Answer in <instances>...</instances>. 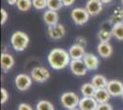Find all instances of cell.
Wrapping results in <instances>:
<instances>
[{
    "mask_svg": "<svg viewBox=\"0 0 123 110\" xmlns=\"http://www.w3.org/2000/svg\"><path fill=\"white\" fill-rule=\"evenodd\" d=\"M47 60L51 68L59 71L66 68L70 64L72 59L67 51L61 48H55L49 52Z\"/></svg>",
    "mask_w": 123,
    "mask_h": 110,
    "instance_id": "6da1fadb",
    "label": "cell"
},
{
    "mask_svg": "<svg viewBox=\"0 0 123 110\" xmlns=\"http://www.w3.org/2000/svg\"><path fill=\"white\" fill-rule=\"evenodd\" d=\"M10 43L16 52H23L30 44V37L25 32L18 30L11 35Z\"/></svg>",
    "mask_w": 123,
    "mask_h": 110,
    "instance_id": "7a4b0ae2",
    "label": "cell"
},
{
    "mask_svg": "<svg viewBox=\"0 0 123 110\" xmlns=\"http://www.w3.org/2000/svg\"><path fill=\"white\" fill-rule=\"evenodd\" d=\"M90 17L91 16L86 9L83 7H75L71 11V18L73 22L77 26H83L86 24Z\"/></svg>",
    "mask_w": 123,
    "mask_h": 110,
    "instance_id": "3957f363",
    "label": "cell"
},
{
    "mask_svg": "<svg viewBox=\"0 0 123 110\" xmlns=\"http://www.w3.org/2000/svg\"><path fill=\"white\" fill-rule=\"evenodd\" d=\"M62 105L66 109H72L74 107H77L79 105L80 98L77 94L74 92H65L61 95L60 98Z\"/></svg>",
    "mask_w": 123,
    "mask_h": 110,
    "instance_id": "277c9868",
    "label": "cell"
},
{
    "mask_svg": "<svg viewBox=\"0 0 123 110\" xmlns=\"http://www.w3.org/2000/svg\"><path fill=\"white\" fill-rule=\"evenodd\" d=\"M31 76L34 82L42 84V83H45L46 81H48L50 79L51 73L44 66H36L31 70Z\"/></svg>",
    "mask_w": 123,
    "mask_h": 110,
    "instance_id": "5b68a950",
    "label": "cell"
},
{
    "mask_svg": "<svg viewBox=\"0 0 123 110\" xmlns=\"http://www.w3.org/2000/svg\"><path fill=\"white\" fill-rule=\"evenodd\" d=\"M32 78L31 75L27 73H19L16 76L15 78V85L17 89L21 92L28 91L32 85Z\"/></svg>",
    "mask_w": 123,
    "mask_h": 110,
    "instance_id": "8992f818",
    "label": "cell"
},
{
    "mask_svg": "<svg viewBox=\"0 0 123 110\" xmlns=\"http://www.w3.org/2000/svg\"><path fill=\"white\" fill-rule=\"evenodd\" d=\"M69 67L70 71L75 76H84L88 71L83 60H71Z\"/></svg>",
    "mask_w": 123,
    "mask_h": 110,
    "instance_id": "52a82bcc",
    "label": "cell"
},
{
    "mask_svg": "<svg viewBox=\"0 0 123 110\" xmlns=\"http://www.w3.org/2000/svg\"><path fill=\"white\" fill-rule=\"evenodd\" d=\"M107 90L112 97L121 96L123 94V83L119 80H110L107 85Z\"/></svg>",
    "mask_w": 123,
    "mask_h": 110,
    "instance_id": "ba28073f",
    "label": "cell"
},
{
    "mask_svg": "<svg viewBox=\"0 0 123 110\" xmlns=\"http://www.w3.org/2000/svg\"><path fill=\"white\" fill-rule=\"evenodd\" d=\"M48 35L51 40H61L65 35V28L61 23L48 27Z\"/></svg>",
    "mask_w": 123,
    "mask_h": 110,
    "instance_id": "9c48e42d",
    "label": "cell"
},
{
    "mask_svg": "<svg viewBox=\"0 0 123 110\" xmlns=\"http://www.w3.org/2000/svg\"><path fill=\"white\" fill-rule=\"evenodd\" d=\"M103 5L101 0H87L85 8L91 17H96L102 12Z\"/></svg>",
    "mask_w": 123,
    "mask_h": 110,
    "instance_id": "30bf717a",
    "label": "cell"
},
{
    "mask_svg": "<svg viewBox=\"0 0 123 110\" xmlns=\"http://www.w3.org/2000/svg\"><path fill=\"white\" fill-rule=\"evenodd\" d=\"M0 61H1V68L4 73L9 72L15 65V59L13 55H11L8 52H2Z\"/></svg>",
    "mask_w": 123,
    "mask_h": 110,
    "instance_id": "8fae6325",
    "label": "cell"
},
{
    "mask_svg": "<svg viewBox=\"0 0 123 110\" xmlns=\"http://www.w3.org/2000/svg\"><path fill=\"white\" fill-rule=\"evenodd\" d=\"M98 103L94 97H85L80 98L78 108L80 110H97Z\"/></svg>",
    "mask_w": 123,
    "mask_h": 110,
    "instance_id": "7c38bea8",
    "label": "cell"
},
{
    "mask_svg": "<svg viewBox=\"0 0 123 110\" xmlns=\"http://www.w3.org/2000/svg\"><path fill=\"white\" fill-rule=\"evenodd\" d=\"M83 61L86 64V68L90 71H95L99 66V59L93 53H86L83 58Z\"/></svg>",
    "mask_w": 123,
    "mask_h": 110,
    "instance_id": "4fadbf2b",
    "label": "cell"
},
{
    "mask_svg": "<svg viewBox=\"0 0 123 110\" xmlns=\"http://www.w3.org/2000/svg\"><path fill=\"white\" fill-rule=\"evenodd\" d=\"M98 55L104 59L109 58L113 53V48L109 42H99L97 48Z\"/></svg>",
    "mask_w": 123,
    "mask_h": 110,
    "instance_id": "5bb4252c",
    "label": "cell"
},
{
    "mask_svg": "<svg viewBox=\"0 0 123 110\" xmlns=\"http://www.w3.org/2000/svg\"><path fill=\"white\" fill-rule=\"evenodd\" d=\"M69 55L72 60H83L84 56L86 55V50L85 48L78 45V44H74L69 48Z\"/></svg>",
    "mask_w": 123,
    "mask_h": 110,
    "instance_id": "9a60e30c",
    "label": "cell"
},
{
    "mask_svg": "<svg viewBox=\"0 0 123 110\" xmlns=\"http://www.w3.org/2000/svg\"><path fill=\"white\" fill-rule=\"evenodd\" d=\"M43 21L47 26H52L55 25L57 23H59V15L57 13V11L50 10L48 9L43 13Z\"/></svg>",
    "mask_w": 123,
    "mask_h": 110,
    "instance_id": "2e32d148",
    "label": "cell"
},
{
    "mask_svg": "<svg viewBox=\"0 0 123 110\" xmlns=\"http://www.w3.org/2000/svg\"><path fill=\"white\" fill-rule=\"evenodd\" d=\"M111 95L108 93L107 88H101V89H97L96 94L94 95V98L98 104H103V103H108Z\"/></svg>",
    "mask_w": 123,
    "mask_h": 110,
    "instance_id": "e0dca14e",
    "label": "cell"
},
{
    "mask_svg": "<svg viewBox=\"0 0 123 110\" xmlns=\"http://www.w3.org/2000/svg\"><path fill=\"white\" fill-rule=\"evenodd\" d=\"M91 83L94 84V86L97 89H101V88H106L107 87L108 81L102 74H96V75L93 76Z\"/></svg>",
    "mask_w": 123,
    "mask_h": 110,
    "instance_id": "ac0fdd59",
    "label": "cell"
},
{
    "mask_svg": "<svg viewBox=\"0 0 123 110\" xmlns=\"http://www.w3.org/2000/svg\"><path fill=\"white\" fill-rule=\"evenodd\" d=\"M80 91H81V94H83V96H85V97H94L97 88L90 82V83H86V84H83L80 88Z\"/></svg>",
    "mask_w": 123,
    "mask_h": 110,
    "instance_id": "d6986e66",
    "label": "cell"
},
{
    "mask_svg": "<svg viewBox=\"0 0 123 110\" xmlns=\"http://www.w3.org/2000/svg\"><path fill=\"white\" fill-rule=\"evenodd\" d=\"M109 23L111 25H116L118 23H123V9L121 8H116L112 12L109 17Z\"/></svg>",
    "mask_w": 123,
    "mask_h": 110,
    "instance_id": "ffe728a7",
    "label": "cell"
},
{
    "mask_svg": "<svg viewBox=\"0 0 123 110\" xmlns=\"http://www.w3.org/2000/svg\"><path fill=\"white\" fill-rule=\"evenodd\" d=\"M112 37L111 29H108L102 28L98 33V39L99 40V42H109Z\"/></svg>",
    "mask_w": 123,
    "mask_h": 110,
    "instance_id": "44dd1931",
    "label": "cell"
},
{
    "mask_svg": "<svg viewBox=\"0 0 123 110\" xmlns=\"http://www.w3.org/2000/svg\"><path fill=\"white\" fill-rule=\"evenodd\" d=\"M111 32L113 38H115L118 41H123V23L113 25L111 28Z\"/></svg>",
    "mask_w": 123,
    "mask_h": 110,
    "instance_id": "7402d4cb",
    "label": "cell"
},
{
    "mask_svg": "<svg viewBox=\"0 0 123 110\" xmlns=\"http://www.w3.org/2000/svg\"><path fill=\"white\" fill-rule=\"evenodd\" d=\"M16 5L19 11L27 12L30 10L32 6V0H18Z\"/></svg>",
    "mask_w": 123,
    "mask_h": 110,
    "instance_id": "603a6c76",
    "label": "cell"
},
{
    "mask_svg": "<svg viewBox=\"0 0 123 110\" xmlns=\"http://www.w3.org/2000/svg\"><path fill=\"white\" fill-rule=\"evenodd\" d=\"M36 110H55V108L49 100H40L36 105Z\"/></svg>",
    "mask_w": 123,
    "mask_h": 110,
    "instance_id": "cb8c5ba5",
    "label": "cell"
},
{
    "mask_svg": "<svg viewBox=\"0 0 123 110\" xmlns=\"http://www.w3.org/2000/svg\"><path fill=\"white\" fill-rule=\"evenodd\" d=\"M63 6L61 0H47V8L50 10L58 11Z\"/></svg>",
    "mask_w": 123,
    "mask_h": 110,
    "instance_id": "d4e9b609",
    "label": "cell"
},
{
    "mask_svg": "<svg viewBox=\"0 0 123 110\" xmlns=\"http://www.w3.org/2000/svg\"><path fill=\"white\" fill-rule=\"evenodd\" d=\"M32 6L36 10H43L47 7V0H32Z\"/></svg>",
    "mask_w": 123,
    "mask_h": 110,
    "instance_id": "484cf974",
    "label": "cell"
},
{
    "mask_svg": "<svg viewBox=\"0 0 123 110\" xmlns=\"http://www.w3.org/2000/svg\"><path fill=\"white\" fill-rule=\"evenodd\" d=\"M0 93H1V104H5L9 98V94L6 88H1Z\"/></svg>",
    "mask_w": 123,
    "mask_h": 110,
    "instance_id": "4316f807",
    "label": "cell"
},
{
    "mask_svg": "<svg viewBox=\"0 0 123 110\" xmlns=\"http://www.w3.org/2000/svg\"><path fill=\"white\" fill-rule=\"evenodd\" d=\"M0 13H1V25H5L8 19V13L5 8H1Z\"/></svg>",
    "mask_w": 123,
    "mask_h": 110,
    "instance_id": "83f0119b",
    "label": "cell"
},
{
    "mask_svg": "<svg viewBox=\"0 0 123 110\" xmlns=\"http://www.w3.org/2000/svg\"><path fill=\"white\" fill-rule=\"evenodd\" d=\"M75 44H78V45H80L82 47L86 48V39L83 36L77 37L75 39Z\"/></svg>",
    "mask_w": 123,
    "mask_h": 110,
    "instance_id": "f1b7e54d",
    "label": "cell"
},
{
    "mask_svg": "<svg viewBox=\"0 0 123 110\" xmlns=\"http://www.w3.org/2000/svg\"><path fill=\"white\" fill-rule=\"evenodd\" d=\"M97 110H113V107L108 103H103V104H98Z\"/></svg>",
    "mask_w": 123,
    "mask_h": 110,
    "instance_id": "f546056e",
    "label": "cell"
},
{
    "mask_svg": "<svg viewBox=\"0 0 123 110\" xmlns=\"http://www.w3.org/2000/svg\"><path fill=\"white\" fill-rule=\"evenodd\" d=\"M18 110H33L32 106L27 103H21L18 106Z\"/></svg>",
    "mask_w": 123,
    "mask_h": 110,
    "instance_id": "4dcf8cb0",
    "label": "cell"
},
{
    "mask_svg": "<svg viewBox=\"0 0 123 110\" xmlns=\"http://www.w3.org/2000/svg\"><path fill=\"white\" fill-rule=\"evenodd\" d=\"M63 6H71L75 2V0H61Z\"/></svg>",
    "mask_w": 123,
    "mask_h": 110,
    "instance_id": "1f68e13d",
    "label": "cell"
},
{
    "mask_svg": "<svg viewBox=\"0 0 123 110\" xmlns=\"http://www.w3.org/2000/svg\"><path fill=\"white\" fill-rule=\"evenodd\" d=\"M6 3L7 4H9L10 6H14L17 4V2H18V0H6Z\"/></svg>",
    "mask_w": 123,
    "mask_h": 110,
    "instance_id": "d6a6232c",
    "label": "cell"
},
{
    "mask_svg": "<svg viewBox=\"0 0 123 110\" xmlns=\"http://www.w3.org/2000/svg\"><path fill=\"white\" fill-rule=\"evenodd\" d=\"M112 0H101V2H102L103 4H108V3H110Z\"/></svg>",
    "mask_w": 123,
    "mask_h": 110,
    "instance_id": "836d02e7",
    "label": "cell"
},
{
    "mask_svg": "<svg viewBox=\"0 0 123 110\" xmlns=\"http://www.w3.org/2000/svg\"><path fill=\"white\" fill-rule=\"evenodd\" d=\"M68 110H80L79 108H77V107H74V108H72V109H68Z\"/></svg>",
    "mask_w": 123,
    "mask_h": 110,
    "instance_id": "e575fe53",
    "label": "cell"
},
{
    "mask_svg": "<svg viewBox=\"0 0 123 110\" xmlns=\"http://www.w3.org/2000/svg\"><path fill=\"white\" fill-rule=\"evenodd\" d=\"M121 1V4H122V6H123V0H120Z\"/></svg>",
    "mask_w": 123,
    "mask_h": 110,
    "instance_id": "d590c367",
    "label": "cell"
},
{
    "mask_svg": "<svg viewBox=\"0 0 123 110\" xmlns=\"http://www.w3.org/2000/svg\"><path fill=\"white\" fill-rule=\"evenodd\" d=\"M121 97H122V99H123V94H122V95H121Z\"/></svg>",
    "mask_w": 123,
    "mask_h": 110,
    "instance_id": "8d00e7d4",
    "label": "cell"
}]
</instances>
